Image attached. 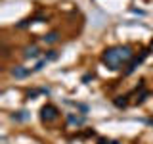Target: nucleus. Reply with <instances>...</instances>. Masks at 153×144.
Wrapping results in <instances>:
<instances>
[{"label":"nucleus","instance_id":"1a4fd4ad","mask_svg":"<svg viewBox=\"0 0 153 144\" xmlns=\"http://www.w3.org/2000/svg\"><path fill=\"white\" fill-rule=\"evenodd\" d=\"M57 56H59V54H57V50H50V52L46 54V60H48V62H52V60H57Z\"/></svg>","mask_w":153,"mask_h":144},{"label":"nucleus","instance_id":"6e6552de","mask_svg":"<svg viewBox=\"0 0 153 144\" xmlns=\"http://www.w3.org/2000/svg\"><path fill=\"white\" fill-rule=\"evenodd\" d=\"M115 106H117V108H126V98H124V96L115 98Z\"/></svg>","mask_w":153,"mask_h":144},{"label":"nucleus","instance_id":"ddd939ff","mask_svg":"<svg viewBox=\"0 0 153 144\" xmlns=\"http://www.w3.org/2000/svg\"><path fill=\"white\" fill-rule=\"evenodd\" d=\"M111 144H119V142H117V140H115V142H111Z\"/></svg>","mask_w":153,"mask_h":144},{"label":"nucleus","instance_id":"f257e3e1","mask_svg":"<svg viewBox=\"0 0 153 144\" xmlns=\"http://www.w3.org/2000/svg\"><path fill=\"white\" fill-rule=\"evenodd\" d=\"M132 58H134L132 48L126 46V44L124 46L121 44V46H111V48H107V50H103L102 62L109 67V69L117 71V69H121L124 64H128Z\"/></svg>","mask_w":153,"mask_h":144},{"label":"nucleus","instance_id":"f8f14e48","mask_svg":"<svg viewBox=\"0 0 153 144\" xmlns=\"http://www.w3.org/2000/svg\"><path fill=\"white\" fill-rule=\"evenodd\" d=\"M13 119H16V121H23V119H27V112H19V115H13Z\"/></svg>","mask_w":153,"mask_h":144},{"label":"nucleus","instance_id":"39448f33","mask_svg":"<svg viewBox=\"0 0 153 144\" xmlns=\"http://www.w3.org/2000/svg\"><path fill=\"white\" fill-rule=\"evenodd\" d=\"M38 56H40V50H38L36 44H31V46H27L25 50H23V58H25V60H35Z\"/></svg>","mask_w":153,"mask_h":144},{"label":"nucleus","instance_id":"f03ea898","mask_svg":"<svg viewBox=\"0 0 153 144\" xmlns=\"http://www.w3.org/2000/svg\"><path fill=\"white\" fill-rule=\"evenodd\" d=\"M57 115H59V112H57V108H56V106H52V104H46L44 108L40 110V119H42V121H46V123L56 121Z\"/></svg>","mask_w":153,"mask_h":144},{"label":"nucleus","instance_id":"9d476101","mask_svg":"<svg viewBox=\"0 0 153 144\" xmlns=\"http://www.w3.org/2000/svg\"><path fill=\"white\" fill-rule=\"evenodd\" d=\"M147 94H149V92H147V90H142V94H138V98H136V104H142L143 100L147 98Z\"/></svg>","mask_w":153,"mask_h":144},{"label":"nucleus","instance_id":"7ed1b4c3","mask_svg":"<svg viewBox=\"0 0 153 144\" xmlns=\"http://www.w3.org/2000/svg\"><path fill=\"white\" fill-rule=\"evenodd\" d=\"M147 54H149V50H143V52H142V54L138 56V58H134V60L130 62V65H128V69L124 71V75H130L132 71L136 69V67H138V65H140L142 62H143V60H146V58H147Z\"/></svg>","mask_w":153,"mask_h":144},{"label":"nucleus","instance_id":"423d86ee","mask_svg":"<svg viewBox=\"0 0 153 144\" xmlns=\"http://www.w3.org/2000/svg\"><path fill=\"white\" fill-rule=\"evenodd\" d=\"M42 40H44L46 44H56V42L59 40V33H57V31H52V33H48V35L42 37Z\"/></svg>","mask_w":153,"mask_h":144},{"label":"nucleus","instance_id":"9b49d317","mask_svg":"<svg viewBox=\"0 0 153 144\" xmlns=\"http://www.w3.org/2000/svg\"><path fill=\"white\" fill-rule=\"evenodd\" d=\"M46 64H48V60H46V58H42V60H40V62H38V64L35 65V69H33V71H40V69H42V67H44Z\"/></svg>","mask_w":153,"mask_h":144},{"label":"nucleus","instance_id":"20e7f679","mask_svg":"<svg viewBox=\"0 0 153 144\" xmlns=\"http://www.w3.org/2000/svg\"><path fill=\"white\" fill-rule=\"evenodd\" d=\"M12 75L16 77V79H25V77L31 75V69H27V67H23V65H13L12 67Z\"/></svg>","mask_w":153,"mask_h":144},{"label":"nucleus","instance_id":"0eeeda50","mask_svg":"<svg viewBox=\"0 0 153 144\" xmlns=\"http://www.w3.org/2000/svg\"><path fill=\"white\" fill-rule=\"evenodd\" d=\"M67 121L69 123H75V125H82L84 123V117H75V115H67Z\"/></svg>","mask_w":153,"mask_h":144}]
</instances>
